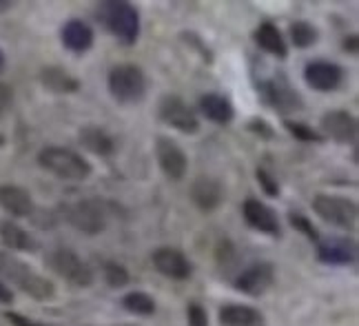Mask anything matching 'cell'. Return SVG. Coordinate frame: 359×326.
Masks as SVG:
<instances>
[{
    "label": "cell",
    "instance_id": "6da1fadb",
    "mask_svg": "<svg viewBox=\"0 0 359 326\" xmlns=\"http://www.w3.org/2000/svg\"><path fill=\"white\" fill-rule=\"evenodd\" d=\"M95 18L124 47H133L140 38V11L127 0H104L98 5Z\"/></svg>",
    "mask_w": 359,
    "mask_h": 326
},
{
    "label": "cell",
    "instance_id": "7a4b0ae2",
    "mask_svg": "<svg viewBox=\"0 0 359 326\" xmlns=\"http://www.w3.org/2000/svg\"><path fill=\"white\" fill-rule=\"evenodd\" d=\"M0 276L16 289H20L25 295H29L32 300L47 302L53 300V295H56V287H53L51 280L40 276L34 266L5 251H0Z\"/></svg>",
    "mask_w": 359,
    "mask_h": 326
},
{
    "label": "cell",
    "instance_id": "3957f363",
    "mask_svg": "<svg viewBox=\"0 0 359 326\" xmlns=\"http://www.w3.org/2000/svg\"><path fill=\"white\" fill-rule=\"evenodd\" d=\"M38 165L45 171H49L51 175H56L60 180H69V182H82L87 180L93 167L91 162L80 156L72 149L65 147H45L40 149L38 154Z\"/></svg>",
    "mask_w": 359,
    "mask_h": 326
},
{
    "label": "cell",
    "instance_id": "277c9868",
    "mask_svg": "<svg viewBox=\"0 0 359 326\" xmlns=\"http://www.w3.org/2000/svg\"><path fill=\"white\" fill-rule=\"evenodd\" d=\"M107 89L111 98L120 104H137L147 96V76L133 62H120L107 74Z\"/></svg>",
    "mask_w": 359,
    "mask_h": 326
},
{
    "label": "cell",
    "instance_id": "5b68a950",
    "mask_svg": "<svg viewBox=\"0 0 359 326\" xmlns=\"http://www.w3.org/2000/svg\"><path fill=\"white\" fill-rule=\"evenodd\" d=\"M255 91H257L259 100L280 116H293L304 109L302 93L291 85V80H288L284 74L257 80Z\"/></svg>",
    "mask_w": 359,
    "mask_h": 326
},
{
    "label": "cell",
    "instance_id": "8992f818",
    "mask_svg": "<svg viewBox=\"0 0 359 326\" xmlns=\"http://www.w3.org/2000/svg\"><path fill=\"white\" fill-rule=\"evenodd\" d=\"M60 211L65 220L85 236H98L107 229V207L100 198H82Z\"/></svg>",
    "mask_w": 359,
    "mask_h": 326
},
{
    "label": "cell",
    "instance_id": "52a82bcc",
    "mask_svg": "<svg viewBox=\"0 0 359 326\" xmlns=\"http://www.w3.org/2000/svg\"><path fill=\"white\" fill-rule=\"evenodd\" d=\"M47 266L78 289H87L93 284V269L72 249H53L47 255Z\"/></svg>",
    "mask_w": 359,
    "mask_h": 326
},
{
    "label": "cell",
    "instance_id": "ba28073f",
    "mask_svg": "<svg viewBox=\"0 0 359 326\" xmlns=\"http://www.w3.org/2000/svg\"><path fill=\"white\" fill-rule=\"evenodd\" d=\"M313 211L322 217L326 224L339 229H355L357 224V202L335 193H320L313 198Z\"/></svg>",
    "mask_w": 359,
    "mask_h": 326
},
{
    "label": "cell",
    "instance_id": "9c48e42d",
    "mask_svg": "<svg viewBox=\"0 0 359 326\" xmlns=\"http://www.w3.org/2000/svg\"><path fill=\"white\" fill-rule=\"evenodd\" d=\"M158 118L162 125H167L180 133L193 135L200 131V118L184 102V98L175 96V93H164L158 100Z\"/></svg>",
    "mask_w": 359,
    "mask_h": 326
},
{
    "label": "cell",
    "instance_id": "30bf717a",
    "mask_svg": "<svg viewBox=\"0 0 359 326\" xmlns=\"http://www.w3.org/2000/svg\"><path fill=\"white\" fill-rule=\"evenodd\" d=\"M156 160H158V167L167 180H171V182L184 180V175L189 171V158L184 154V149L173 138H169V135H158Z\"/></svg>",
    "mask_w": 359,
    "mask_h": 326
},
{
    "label": "cell",
    "instance_id": "8fae6325",
    "mask_svg": "<svg viewBox=\"0 0 359 326\" xmlns=\"http://www.w3.org/2000/svg\"><path fill=\"white\" fill-rule=\"evenodd\" d=\"M304 83H306L313 91H320V93H330V91H337L346 78V72L344 67L337 62H330V60H311L304 67Z\"/></svg>",
    "mask_w": 359,
    "mask_h": 326
},
{
    "label": "cell",
    "instance_id": "7c38bea8",
    "mask_svg": "<svg viewBox=\"0 0 359 326\" xmlns=\"http://www.w3.org/2000/svg\"><path fill=\"white\" fill-rule=\"evenodd\" d=\"M242 217L244 222L257 233H264L269 238H282V224L273 207L259 202L257 198H246L242 202Z\"/></svg>",
    "mask_w": 359,
    "mask_h": 326
},
{
    "label": "cell",
    "instance_id": "4fadbf2b",
    "mask_svg": "<svg viewBox=\"0 0 359 326\" xmlns=\"http://www.w3.org/2000/svg\"><path fill=\"white\" fill-rule=\"evenodd\" d=\"M189 198L193 202V207L202 213H213L215 209L222 207V202L226 198L222 180L213 178V175H200L191 182Z\"/></svg>",
    "mask_w": 359,
    "mask_h": 326
},
{
    "label": "cell",
    "instance_id": "5bb4252c",
    "mask_svg": "<svg viewBox=\"0 0 359 326\" xmlns=\"http://www.w3.org/2000/svg\"><path fill=\"white\" fill-rule=\"evenodd\" d=\"M273 282H275V266L271 262L259 260V262L248 264L242 273L236 278L233 287H236L244 295L259 297L273 287Z\"/></svg>",
    "mask_w": 359,
    "mask_h": 326
},
{
    "label": "cell",
    "instance_id": "9a60e30c",
    "mask_svg": "<svg viewBox=\"0 0 359 326\" xmlns=\"http://www.w3.org/2000/svg\"><path fill=\"white\" fill-rule=\"evenodd\" d=\"M151 262H154V269L160 276L169 278V280H189L193 273V264L189 262V257L173 247H160L151 253Z\"/></svg>",
    "mask_w": 359,
    "mask_h": 326
},
{
    "label": "cell",
    "instance_id": "2e32d148",
    "mask_svg": "<svg viewBox=\"0 0 359 326\" xmlns=\"http://www.w3.org/2000/svg\"><path fill=\"white\" fill-rule=\"evenodd\" d=\"M324 135H328L330 140H335L339 144H355L357 142V133L359 125L357 118L351 111H344V109H333V111H326L320 120Z\"/></svg>",
    "mask_w": 359,
    "mask_h": 326
},
{
    "label": "cell",
    "instance_id": "e0dca14e",
    "mask_svg": "<svg viewBox=\"0 0 359 326\" xmlns=\"http://www.w3.org/2000/svg\"><path fill=\"white\" fill-rule=\"evenodd\" d=\"M315 247H317V257H320V262H324V264L348 266V264H355V260H357V244L351 238L320 240Z\"/></svg>",
    "mask_w": 359,
    "mask_h": 326
},
{
    "label": "cell",
    "instance_id": "ac0fdd59",
    "mask_svg": "<svg viewBox=\"0 0 359 326\" xmlns=\"http://www.w3.org/2000/svg\"><path fill=\"white\" fill-rule=\"evenodd\" d=\"M0 207L13 217H32L36 211L34 198L18 184H0Z\"/></svg>",
    "mask_w": 359,
    "mask_h": 326
},
{
    "label": "cell",
    "instance_id": "d6986e66",
    "mask_svg": "<svg viewBox=\"0 0 359 326\" xmlns=\"http://www.w3.org/2000/svg\"><path fill=\"white\" fill-rule=\"evenodd\" d=\"M78 142L82 149H87L89 154L100 156V158H109L116 154V140L114 135L107 129L98 127V125H85L78 131Z\"/></svg>",
    "mask_w": 359,
    "mask_h": 326
},
{
    "label": "cell",
    "instance_id": "ffe728a7",
    "mask_svg": "<svg viewBox=\"0 0 359 326\" xmlns=\"http://www.w3.org/2000/svg\"><path fill=\"white\" fill-rule=\"evenodd\" d=\"M60 40H62L65 49H69L72 53H87L93 47L95 36H93V29L85 20L72 18L62 25Z\"/></svg>",
    "mask_w": 359,
    "mask_h": 326
},
{
    "label": "cell",
    "instance_id": "44dd1931",
    "mask_svg": "<svg viewBox=\"0 0 359 326\" xmlns=\"http://www.w3.org/2000/svg\"><path fill=\"white\" fill-rule=\"evenodd\" d=\"M198 107H200V114L213 122V125H231L233 118H236V109H233V102L222 96V93H202L200 100H198Z\"/></svg>",
    "mask_w": 359,
    "mask_h": 326
},
{
    "label": "cell",
    "instance_id": "7402d4cb",
    "mask_svg": "<svg viewBox=\"0 0 359 326\" xmlns=\"http://www.w3.org/2000/svg\"><path fill=\"white\" fill-rule=\"evenodd\" d=\"M38 78H40V85H43L47 91L58 93V96L76 93L82 87V83H80L76 76H72L67 69H62V67H58V64H47V67H43V69H40V74H38Z\"/></svg>",
    "mask_w": 359,
    "mask_h": 326
},
{
    "label": "cell",
    "instance_id": "603a6c76",
    "mask_svg": "<svg viewBox=\"0 0 359 326\" xmlns=\"http://www.w3.org/2000/svg\"><path fill=\"white\" fill-rule=\"evenodd\" d=\"M219 324L222 326H266L262 311L248 304H224L219 308Z\"/></svg>",
    "mask_w": 359,
    "mask_h": 326
},
{
    "label": "cell",
    "instance_id": "cb8c5ba5",
    "mask_svg": "<svg viewBox=\"0 0 359 326\" xmlns=\"http://www.w3.org/2000/svg\"><path fill=\"white\" fill-rule=\"evenodd\" d=\"M255 45L262 49V51H266L271 53L273 58H278V60H286L288 56V47H286V40L282 36V32L278 29V25H273V22H262L255 34Z\"/></svg>",
    "mask_w": 359,
    "mask_h": 326
},
{
    "label": "cell",
    "instance_id": "d4e9b609",
    "mask_svg": "<svg viewBox=\"0 0 359 326\" xmlns=\"http://www.w3.org/2000/svg\"><path fill=\"white\" fill-rule=\"evenodd\" d=\"M0 240H3L5 247H9L11 251L34 253L38 249V242L34 240V236L29 233V231H25L22 226H18L11 220L0 222Z\"/></svg>",
    "mask_w": 359,
    "mask_h": 326
},
{
    "label": "cell",
    "instance_id": "484cf974",
    "mask_svg": "<svg viewBox=\"0 0 359 326\" xmlns=\"http://www.w3.org/2000/svg\"><path fill=\"white\" fill-rule=\"evenodd\" d=\"M122 306L129 311V313H135V315H142V318H149L156 313V302L154 297L144 291H131L122 297Z\"/></svg>",
    "mask_w": 359,
    "mask_h": 326
},
{
    "label": "cell",
    "instance_id": "4316f807",
    "mask_svg": "<svg viewBox=\"0 0 359 326\" xmlns=\"http://www.w3.org/2000/svg\"><path fill=\"white\" fill-rule=\"evenodd\" d=\"M291 40L297 49H309L320 40V32H317V27L309 20H295L291 25Z\"/></svg>",
    "mask_w": 359,
    "mask_h": 326
},
{
    "label": "cell",
    "instance_id": "83f0119b",
    "mask_svg": "<svg viewBox=\"0 0 359 326\" xmlns=\"http://www.w3.org/2000/svg\"><path fill=\"white\" fill-rule=\"evenodd\" d=\"M284 129L291 133L295 140H299V142H317V144L324 142V135L317 133L311 125H306V122L284 118Z\"/></svg>",
    "mask_w": 359,
    "mask_h": 326
},
{
    "label": "cell",
    "instance_id": "f1b7e54d",
    "mask_svg": "<svg viewBox=\"0 0 359 326\" xmlns=\"http://www.w3.org/2000/svg\"><path fill=\"white\" fill-rule=\"evenodd\" d=\"M102 276H104V282L109 284V287H114V289H122V287H127V284L131 282L129 271L124 269L122 264H118V262H104Z\"/></svg>",
    "mask_w": 359,
    "mask_h": 326
},
{
    "label": "cell",
    "instance_id": "f546056e",
    "mask_svg": "<svg viewBox=\"0 0 359 326\" xmlns=\"http://www.w3.org/2000/svg\"><path fill=\"white\" fill-rule=\"evenodd\" d=\"M288 222H291V226L295 231H299L302 236H306L313 244H317L322 238H320V231H317L313 226V222L309 220L306 215H302V213H288Z\"/></svg>",
    "mask_w": 359,
    "mask_h": 326
},
{
    "label": "cell",
    "instance_id": "4dcf8cb0",
    "mask_svg": "<svg viewBox=\"0 0 359 326\" xmlns=\"http://www.w3.org/2000/svg\"><path fill=\"white\" fill-rule=\"evenodd\" d=\"M255 180H257V184H259L262 191H264L269 198H280V193H282L280 182L273 178L271 171H266L264 167H259V169L255 171Z\"/></svg>",
    "mask_w": 359,
    "mask_h": 326
},
{
    "label": "cell",
    "instance_id": "1f68e13d",
    "mask_svg": "<svg viewBox=\"0 0 359 326\" xmlns=\"http://www.w3.org/2000/svg\"><path fill=\"white\" fill-rule=\"evenodd\" d=\"M180 38H182L184 43H189V47L196 49V51L200 53V56H202V60H206V64H211V62H213V53H211L209 45H206L198 34H193V32H182V36H180Z\"/></svg>",
    "mask_w": 359,
    "mask_h": 326
},
{
    "label": "cell",
    "instance_id": "d6a6232c",
    "mask_svg": "<svg viewBox=\"0 0 359 326\" xmlns=\"http://www.w3.org/2000/svg\"><path fill=\"white\" fill-rule=\"evenodd\" d=\"M187 320L189 326H209V315H206V308L198 302H191L187 306Z\"/></svg>",
    "mask_w": 359,
    "mask_h": 326
},
{
    "label": "cell",
    "instance_id": "836d02e7",
    "mask_svg": "<svg viewBox=\"0 0 359 326\" xmlns=\"http://www.w3.org/2000/svg\"><path fill=\"white\" fill-rule=\"evenodd\" d=\"M246 129L251 131L253 135H257V138H262V140H273L275 138V129L269 125L266 120H262V118H253L246 125Z\"/></svg>",
    "mask_w": 359,
    "mask_h": 326
},
{
    "label": "cell",
    "instance_id": "e575fe53",
    "mask_svg": "<svg viewBox=\"0 0 359 326\" xmlns=\"http://www.w3.org/2000/svg\"><path fill=\"white\" fill-rule=\"evenodd\" d=\"M13 107V89L7 83H0V118Z\"/></svg>",
    "mask_w": 359,
    "mask_h": 326
},
{
    "label": "cell",
    "instance_id": "d590c367",
    "mask_svg": "<svg viewBox=\"0 0 359 326\" xmlns=\"http://www.w3.org/2000/svg\"><path fill=\"white\" fill-rule=\"evenodd\" d=\"M7 320L13 324V326H47V324H40V322H34L29 318H25L20 313H7Z\"/></svg>",
    "mask_w": 359,
    "mask_h": 326
},
{
    "label": "cell",
    "instance_id": "8d00e7d4",
    "mask_svg": "<svg viewBox=\"0 0 359 326\" xmlns=\"http://www.w3.org/2000/svg\"><path fill=\"white\" fill-rule=\"evenodd\" d=\"M357 49H359L357 34H351V36L344 38V51H346V53H357Z\"/></svg>",
    "mask_w": 359,
    "mask_h": 326
},
{
    "label": "cell",
    "instance_id": "74e56055",
    "mask_svg": "<svg viewBox=\"0 0 359 326\" xmlns=\"http://www.w3.org/2000/svg\"><path fill=\"white\" fill-rule=\"evenodd\" d=\"M0 302L3 304H11L13 302V295H11V291H9V287L5 282H0Z\"/></svg>",
    "mask_w": 359,
    "mask_h": 326
},
{
    "label": "cell",
    "instance_id": "f35d334b",
    "mask_svg": "<svg viewBox=\"0 0 359 326\" xmlns=\"http://www.w3.org/2000/svg\"><path fill=\"white\" fill-rule=\"evenodd\" d=\"M11 7H13V3H11V0H0V13L9 11Z\"/></svg>",
    "mask_w": 359,
    "mask_h": 326
},
{
    "label": "cell",
    "instance_id": "ab89813d",
    "mask_svg": "<svg viewBox=\"0 0 359 326\" xmlns=\"http://www.w3.org/2000/svg\"><path fill=\"white\" fill-rule=\"evenodd\" d=\"M3 69H5V53L0 51V72H3Z\"/></svg>",
    "mask_w": 359,
    "mask_h": 326
}]
</instances>
